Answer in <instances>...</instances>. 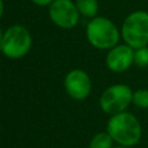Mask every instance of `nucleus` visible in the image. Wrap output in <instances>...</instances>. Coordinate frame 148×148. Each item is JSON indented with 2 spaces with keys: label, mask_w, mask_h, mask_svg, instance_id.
Wrapping results in <instances>:
<instances>
[{
  "label": "nucleus",
  "mask_w": 148,
  "mask_h": 148,
  "mask_svg": "<svg viewBox=\"0 0 148 148\" xmlns=\"http://www.w3.org/2000/svg\"><path fill=\"white\" fill-rule=\"evenodd\" d=\"M106 132L116 143L127 147L139 143L142 136V127L139 119L127 111L112 114L108 120Z\"/></svg>",
  "instance_id": "1"
},
{
  "label": "nucleus",
  "mask_w": 148,
  "mask_h": 148,
  "mask_svg": "<svg viewBox=\"0 0 148 148\" xmlns=\"http://www.w3.org/2000/svg\"><path fill=\"white\" fill-rule=\"evenodd\" d=\"M88 42L96 49L110 50L116 46L121 37L117 25L103 16L92 17L86 28Z\"/></svg>",
  "instance_id": "2"
},
{
  "label": "nucleus",
  "mask_w": 148,
  "mask_h": 148,
  "mask_svg": "<svg viewBox=\"0 0 148 148\" xmlns=\"http://www.w3.org/2000/svg\"><path fill=\"white\" fill-rule=\"evenodd\" d=\"M121 38L131 47L139 49L148 45V12L135 10L128 14L120 29Z\"/></svg>",
  "instance_id": "3"
},
{
  "label": "nucleus",
  "mask_w": 148,
  "mask_h": 148,
  "mask_svg": "<svg viewBox=\"0 0 148 148\" xmlns=\"http://www.w3.org/2000/svg\"><path fill=\"white\" fill-rule=\"evenodd\" d=\"M31 44L32 38L29 30L21 24H14L3 32L1 52L10 59H18L30 51Z\"/></svg>",
  "instance_id": "4"
},
{
  "label": "nucleus",
  "mask_w": 148,
  "mask_h": 148,
  "mask_svg": "<svg viewBox=\"0 0 148 148\" xmlns=\"http://www.w3.org/2000/svg\"><path fill=\"white\" fill-rule=\"evenodd\" d=\"M133 90L125 83H116L108 87L99 97V106L108 114H116L126 111L131 105Z\"/></svg>",
  "instance_id": "5"
},
{
  "label": "nucleus",
  "mask_w": 148,
  "mask_h": 148,
  "mask_svg": "<svg viewBox=\"0 0 148 148\" xmlns=\"http://www.w3.org/2000/svg\"><path fill=\"white\" fill-rule=\"evenodd\" d=\"M49 15L51 21L59 28H74L80 17L76 5L72 0H54L49 6Z\"/></svg>",
  "instance_id": "6"
},
{
  "label": "nucleus",
  "mask_w": 148,
  "mask_h": 148,
  "mask_svg": "<svg viewBox=\"0 0 148 148\" xmlns=\"http://www.w3.org/2000/svg\"><path fill=\"white\" fill-rule=\"evenodd\" d=\"M67 94L76 101L86 99L91 91V80L82 69H72L67 73L64 80Z\"/></svg>",
  "instance_id": "7"
},
{
  "label": "nucleus",
  "mask_w": 148,
  "mask_h": 148,
  "mask_svg": "<svg viewBox=\"0 0 148 148\" xmlns=\"http://www.w3.org/2000/svg\"><path fill=\"white\" fill-rule=\"evenodd\" d=\"M105 64L113 73H123L134 64V49L127 44H117L109 50Z\"/></svg>",
  "instance_id": "8"
},
{
  "label": "nucleus",
  "mask_w": 148,
  "mask_h": 148,
  "mask_svg": "<svg viewBox=\"0 0 148 148\" xmlns=\"http://www.w3.org/2000/svg\"><path fill=\"white\" fill-rule=\"evenodd\" d=\"M76 8L79 13L86 17H95L98 13V1L97 0H75Z\"/></svg>",
  "instance_id": "9"
},
{
  "label": "nucleus",
  "mask_w": 148,
  "mask_h": 148,
  "mask_svg": "<svg viewBox=\"0 0 148 148\" xmlns=\"http://www.w3.org/2000/svg\"><path fill=\"white\" fill-rule=\"evenodd\" d=\"M114 141L108 132H99L92 136L89 143V148H112Z\"/></svg>",
  "instance_id": "10"
},
{
  "label": "nucleus",
  "mask_w": 148,
  "mask_h": 148,
  "mask_svg": "<svg viewBox=\"0 0 148 148\" xmlns=\"http://www.w3.org/2000/svg\"><path fill=\"white\" fill-rule=\"evenodd\" d=\"M132 103L139 109H148V89L140 88L133 91Z\"/></svg>",
  "instance_id": "11"
},
{
  "label": "nucleus",
  "mask_w": 148,
  "mask_h": 148,
  "mask_svg": "<svg viewBox=\"0 0 148 148\" xmlns=\"http://www.w3.org/2000/svg\"><path fill=\"white\" fill-rule=\"evenodd\" d=\"M134 64L141 68L148 66V46L134 50Z\"/></svg>",
  "instance_id": "12"
},
{
  "label": "nucleus",
  "mask_w": 148,
  "mask_h": 148,
  "mask_svg": "<svg viewBox=\"0 0 148 148\" xmlns=\"http://www.w3.org/2000/svg\"><path fill=\"white\" fill-rule=\"evenodd\" d=\"M35 5L37 6H40V7H44V6H50L54 0H31Z\"/></svg>",
  "instance_id": "13"
},
{
  "label": "nucleus",
  "mask_w": 148,
  "mask_h": 148,
  "mask_svg": "<svg viewBox=\"0 0 148 148\" xmlns=\"http://www.w3.org/2000/svg\"><path fill=\"white\" fill-rule=\"evenodd\" d=\"M2 14H3V1L0 0V18L2 17Z\"/></svg>",
  "instance_id": "14"
},
{
  "label": "nucleus",
  "mask_w": 148,
  "mask_h": 148,
  "mask_svg": "<svg viewBox=\"0 0 148 148\" xmlns=\"http://www.w3.org/2000/svg\"><path fill=\"white\" fill-rule=\"evenodd\" d=\"M2 38H3V32L0 29V51H1V45H2Z\"/></svg>",
  "instance_id": "15"
},
{
  "label": "nucleus",
  "mask_w": 148,
  "mask_h": 148,
  "mask_svg": "<svg viewBox=\"0 0 148 148\" xmlns=\"http://www.w3.org/2000/svg\"><path fill=\"white\" fill-rule=\"evenodd\" d=\"M112 148H132V147H127V146H121V145H118V146L112 147Z\"/></svg>",
  "instance_id": "16"
}]
</instances>
